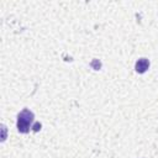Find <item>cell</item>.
I'll list each match as a JSON object with an SVG mask.
<instances>
[{"instance_id":"obj_1","label":"cell","mask_w":158,"mask_h":158,"mask_svg":"<svg viewBox=\"0 0 158 158\" xmlns=\"http://www.w3.org/2000/svg\"><path fill=\"white\" fill-rule=\"evenodd\" d=\"M33 112L28 109H23L17 115V130L21 133H27L30 131V127L33 122Z\"/></svg>"},{"instance_id":"obj_2","label":"cell","mask_w":158,"mask_h":158,"mask_svg":"<svg viewBox=\"0 0 158 158\" xmlns=\"http://www.w3.org/2000/svg\"><path fill=\"white\" fill-rule=\"evenodd\" d=\"M135 68H136V72L137 73H141L142 74V73H144L149 68V60L147 58H141V59H138L136 62Z\"/></svg>"},{"instance_id":"obj_3","label":"cell","mask_w":158,"mask_h":158,"mask_svg":"<svg viewBox=\"0 0 158 158\" xmlns=\"http://www.w3.org/2000/svg\"><path fill=\"white\" fill-rule=\"evenodd\" d=\"M91 67H93L95 70H99V69H100V67H101V63H100L98 59H94V60L91 62Z\"/></svg>"},{"instance_id":"obj_4","label":"cell","mask_w":158,"mask_h":158,"mask_svg":"<svg viewBox=\"0 0 158 158\" xmlns=\"http://www.w3.org/2000/svg\"><path fill=\"white\" fill-rule=\"evenodd\" d=\"M32 128H33V131H36V132H37V131L41 128V123H40V122H36V123L33 125V127H32Z\"/></svg>"}]
</instances>
